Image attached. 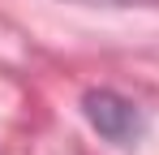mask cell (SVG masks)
Wrapping results in <instances>:
<instances>
[{"instance_id": "obj_1", "label": "cell", "mask_w": 159, "mask_h": 155, "mask_svg": "<svg viewBox=\"0 0 159 155\" xmlns=\"http://www.w3.org/2000/svg\"><path fill=\"white\" fill-rule=\"evenodd\" d=\"M86 121L103 134L107 142H133L138 138V129H142V116H138V108H133L125 95H116V91H90L86 99Z\"/></svg>"}]
</instances>
